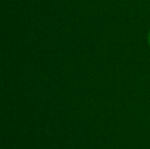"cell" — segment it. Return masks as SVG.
I'll return each mask as SVG.
<instances>
[{
  "label": "cell",
  "mask_w": 150,
  "mask_h": 149,
  "mask_svg": "<svg viewBox=\"0 0 150 149\" xmlns=\"http://www.w3.org/2000/svg\"><path fill=\"white\" fill-rule=\"evenodd\" d=\"M148 44L150 46V30H149V34H148Z\"/></svg>",
  "instance_id": "1"
}]
</instances>
